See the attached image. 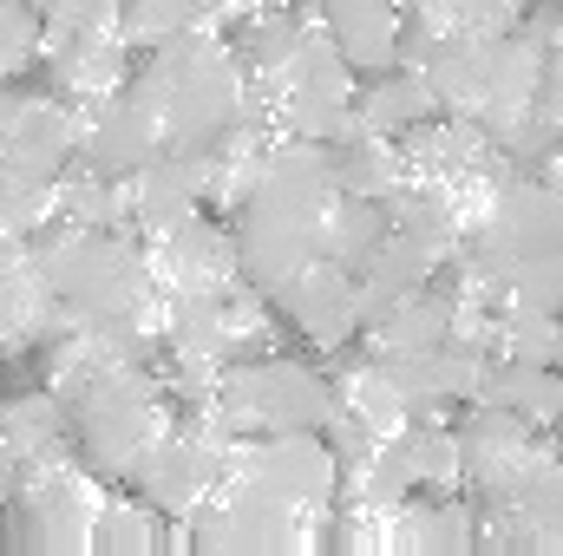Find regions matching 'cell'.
<instances>
[{
    "label": "cell",
    "mask_w": 563,
    "mask_h": 556,
    "mask_svg": "<svg viewBox=\"0 0 563 556\" xmlns=\"http://www.w3.org/2000/svg\"><path fill=\"white\" fill-rule=\"evenodd\" d=\"M125 92L151 112L164 151H184V157H197L203 144H217L230 125L250 119V66L236 40H223V20H203L151 46L144 73H132Z\"/></svg>",
    "instance_id": "1"
},
{
    "label": "cell",
    "mask_w": 563,
    "mask_h": 556,
    "mask_svg": "<svg viewBox=\"0 0 563 556\" xmlns=\"http://www.w3.org/2000/svg\"><path fill=\"white\" fill-rule=\"evenodd\" d=\"M33 263L53 288V301L66 308V321H132L157 334L164 294L151 281L144 243L125 230H73L59 223L53 236H33Z\"/></svg>",
    "instance_id": "2"
},
{
    "label": "cell",
    "mask_w": 563,
    "mask_h": 556,
    "mask_svg": "<svg viewBox=\"0 0 563 556\" xmlns=\"http://www.w3.org/2000/svg\"><path fill=\"white\" fill-rule=\"evenodd\" d=\"M73 419V452L86 471H99L106 485H132V471L144 465V452L177 425V407L164 393V380L151 367H106L92 374L79 393L59 400Z\"/></svg>",
    "instance_id": "3"
},
{
    "label": "cell",
    "mask_w": 563,
    "mask_h": 556,
    "mask_svg": "<svg viewBox=\"0 0 563 556\" xmlns=\"http://www.w3.org/2000/svg\"><path fill=\"white\" fill-rule=\"evenodd\" d=\"M217 413L236 432H321L334 413V380L295 354H243L217 380Z\"/></svg>",
    "instance_id": "4"
},
{
    "label": "cell",
    "mask_w": 563,
    "mask_h": 556,
    "mask_svg": "<svg viewBox=\"0 0 563 556\" xmlns=\"http://www.w3.org/2000/svg\"><path fill=\"white\" fill-rule=\"evenodd\" d=\"M217 478L263 491L276 504H295V511H334L341 458L321 432H236Z\"/></svg>",
    "instance_id": "5"
},
{
    "label": "cell",
    "mask_w": 563,
    "mask_h": 556,
    "mask_svg": "<svg viewBox=\"0 0 563 556\" xmlns=\"http://www.w3.org/2000/svg\"><path fill=\"white\" fill-rule=\"evenodd\" d=\"M13 498H20V544L53 556L92 551V524H99V504H106V478L73 458H46V465H20L13 478Z\"/></svg>",
    "instance_id": "6"
},
{
    "label": "cell",
    "mask_w": 563,
    "mask_h": 556,
    "mask_svg": "<svg viewBox=\"0 0 563 556\" xmlns=\"http://www.w3.org/2000/svg\"><path fill=\"white\" fill-rule=\"evenodd\" d=\"M452 432H459L465 498H472L478 511H498V504L518 491V478L551 452V445H544V432H538L531 419L505 413V407H492V400H472L465 419H459Z\"/></svg>",
    "instance_id": "7"
},
{
    "label": "cell",
    "mask_w": 563,
    "mask_h": 556,
    "mask_svg": "<svg viewBox=\"0 0 563 556\" xmlns=\"http://www.w3.org/2000/svg\"><path fill=\"white\" fill-rule=\"evenodd\" d=\"M269 301H276L282 321L321 354H341L347 341H361V276L328 263V256H314L295 281H282Z\"/></svg>",
    "instance_id": "8"
},
{
    "label": "cell",
    "mask_w": 563,
    "mask_h": 556,
    "mask_svg": "<svg viewBox=\"0 0 563 556\" xmlns=\"http://www.w3.org/2000/svg\"><path fill=\"white\" fill-rule=\"evenodd\" d=\"M79 125H86V105H73L59 92H13L7 132H0V170L53 184L79 151Z\"/></svg>",
    "instance_id": "9"
},
{
    "label": "cell",
    "mask_w": 563,
    "mask_h": 556,
    "mask_svg": "<svg viewBox=\"0 0 563 556\" xmlns=\"http://www.w3.org/2000/svg\"><path fill=\"white\" fill-rule=\"evenodd\" d=\"M144 263L157 294H210V288H230L236 281V236L223 216H190L177 223L170 236H151L144 243Z\"/></svg>",
    "instance_id": "10"
},
{
    "label": "cell",
    "mask_w": 563,
    "mask_h": 556,
    "mask_svg": "<svg viewBox=\"0 0 563 556\" xmlns=\"http://www.w3.org/2000/svg\"><path fill=\"white\" fill-rule=\"evenodd\" d=\"M40 59H46V86L73 105H106L132 86V46L112 33H46Z\"/></svg>",
    "instance_id": "11"
},
{
    "label": "cell",
    "mask_w": 563,
    "mask_h": 556,
    "mask_svg": "<svg viewBox=\"0 0 563 556\" xmlns=\"http://www.w3.org/2000/svg\"><path fill=\"white\" fill-rule=\"evenodd\" d=\"M132 190V236L151 243V236H170L177 223H190L203 210V184H197V157L184 151H157L144 157L139 170L125 177Z\"/></svg>",
    "instance_id": "12"
},
{
    "label": "cell",
    "mask_w": 563,
    "mask_h": 556,
    "mask_svg": "<svg viewBox=\"0 0 563 556\" xmlns=\"http://www.w3.org/2000/svg\"><path fill=\"white\" fill-rule=\"evenodd\" d=\"M452 334V294L439 288V276L426 288H407L394 301H380L367 321H361V341L374 360H400V354H426Z\"/></svg>",
    "instance_id": "13"
},
{
    "label": "cell",
    "mask_w": 563,
    "mask_h": 556,
    "mask_svg": "<svg viewBox=\"0 0 563 556\" xmlns=\"http://www.w3.org/2000/svg\"><path fill=\"white\" fill-rule=\"evenodd\" d=\"M314 7H321V26L334 33L341 59H347L361 79L394 66V53H400V26H407L400 0H314Z\"/></svg>",
    "instance_id": "14"
},
{
    "label": "cell",
    "mask_w": 563,
    "mask_h": 556,
    "mask_svg": "<svg viewBox=\"0 0 563 556\" xmlns=\"http://www.w3.org/2000/svg\"><path fill=\"white\" fill-rule=\"evenodd\" d=\"M432 112H439V99H432L426 73L387 66V73H367V79L354 86V132H347V138H400L407 125H420Z\"/></svg>",
    "instance_id": "15"
},
{
    "label": "cell",
    "mask_w": 563,
    "mask_h": 556,
    "mask_svg": "<svg viewBox=\"0 0 563 556\" xmlns=\"http://www.w3.org/2000/svg\"><path fill=\"white\" fill-rule=\"evenodd\" d=\"M0 452L13 465H46V458H73V419L59 407V393H20L0 407Z\"/></svg>",
    "instance_id": "16"
},
{
    "label": "cell",
    "mask_w": 563,
    "mask_h": 556,
    "mask_svg": "<svg viewBox=\"0 0 563 556\" xmlns=\"http://www.w3.org/2000/svg\"><path fill=\"white\" fill-rule=\"evenodd\" d=\"M478 400L505 407V413L531 419L538 432H558L563 425V367H531V360H492L485 367V387Z\"/></svg>",
    "instance_id": "17"
},
{
    "label": "cell",
    "mask_w": 563,
    "mask_h": 556,
    "mask_svg": "<svg viewBox=\"0 0 563 556\" xmlns=\"http://www.w3.org/2000/svg\"><path fill=\"white\" fill-rule=\"evenodd\" d=\"M492 360H531V367H563V314L544 308H498V334H492Z\"/></svg>",
    "instance_id": "18"
},
{
    "label": "cell",
    "mask_w": 563,
    "mask_h": 556,
    "mask_svg": "<svg viewBox=\"0 0 563 556\" xmlns=\"http://www.w3.org/2000/svg\"><path fill=\"white\" fill-rule=\"evenodd\" d=\"M380 236H387V203H374V197H334V210L321 223V256L341 263V269H361Z\"/></svg>",
    "instance_id": "19"
},
{
    "label": "cell",
    "mask_w": 563,
    "mask_h": 556,
    "mask_svg": "<svg viewBox=\"0 0 563 556\" xmlns=\"http://www.w3.org/2000/svg\"><path fill=\"white\" fill-rule=\"evenodd\" d=\"M498 281V301H518V308H544L563 314V249H538V256H511L498 269H485Z\"/></svg>",
    "instance_id": "20"
},
{
    "label": "cell",
    "mask_w": 563,
    "mask_h": 556,
    "mask_svg": "<svg viewBox=\"0 0 563 556\" xmlns=\"http://www.w3.org/2000/svg\"><path fill=\"white\" fill-rule=\"evenodd\" d=\"M203 20H217L210 0H125L119 33H125L132 53H151V46H164V40H177V33H190V26H203Z\"/></svg>",
    "instance_id": "21"
},
{
    "label": "cell",
    "mask_w": 563,
    "mask_h": 556,
    "mask_svg": "<svg viewBox=\"0 0 563 556\" xmlns=\"http://www.w3.org/2000/svg\"><path fill=\"white\" fill-rule=\"evenodd\" d=\"M92 551L106 556H151L164 551V524L144 498H106L99 504V524H92Z\"/></svg>",
    "instance_id": "22"
},
{
    "label": "cell",
    "mask_w": 563,
    "mask_h": 556,
    "mask_svg": "<svg viewBox=\"0 0 563 556\" xmlns=\"http://www.w3.org/2000/svg\"><path fill=\"white\" fill-rule=\"evenodd\" d=\"M40 7L33 0H0V79H20L33 59H40Z\"/></svg>",
    "instance_id": "23"
},
{
    "label": "cell",
    "mask_w": 563,
    "mask_h": 556,
    "mask_svg": "<svg viewBox=\"0 0 563 556\" xmlns=\"http://www.w3.org/2000/svg\"><path fill=\"white\" fill-rule=\"evenodd\" d=\"M269 0H210V13L223 20V26H236V20H250V13H263Z\"/></svg>",
    "instance_id": "24"
},
{
    "label": "cell",
    "mask_w": 563,
    "mask_h": 556,
    "mask_svg": "<svg viewBox=\"0 0 563 556\" xmlns=\"http://www.w3.org/2000/svg\"><path fill=\"white\" fill-rule=\"evenodd\" d=\"M13 92H20V86H13V79H0V132H7V112H13Z\"/></svg>",
    "instance_id": "25"
},
{
    "label": "cell",
    "mask_w": 563,
    "mask_h": 556,
    "mask_svg": "<svg viewBox=\"0 0 563 556\" xmlns=\"http://www.w3.org/2000/svg\"><path fill=\"white\" fill-rule=\"evenodd\" d=\"M13 478H20V465H13V458L0 452V491H13Z\"/></svg>",
    "instance_id": "26"
},
{
    "label": "cell",
    "mask_w": 563,
    "mask_h": 556,
    "mask_svg": "<svg viewBox=\"0 0 563 556\" xmlns=\"http://www.w3.org/2000/svg\"><path fill=\"white\" fill-rule=\"evenodd\" d=\"M0 544H7V498H0Z\"/></svg>",
    "instance_id": "27"
}]
</instances>
